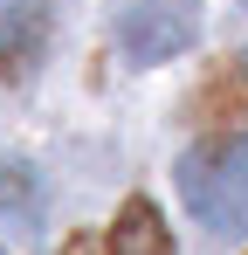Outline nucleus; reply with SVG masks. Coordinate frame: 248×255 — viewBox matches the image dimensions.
<instances>
[{
    "label": "nucleus",
    "mask_w": 248,
    "mask_h": 255,
    "mask_svg": "<svg viewBox=\"0 0 248 255\" xmlns=\"http://www.w3.org/2000/svg\"><path fill=\"white\" fill-rule=\"evenodd\" d=\"M179 193L214 235H248V131L221 145H193L179 159Z\"/></svg>",
    "instance_id": "f257e3e1"
},
{
    "label": "nucleus",
    "mask_w": 248,
    "mask_h": 255,
    "mask_svg": "<svg viewBox=\"0 0 248 255\" xmlns=\"http://www.w3.org/2000/svg\"><path fill=\"white\" fill-rule=\"evenodd\" d=\"M200 21L193 7H172V0H118V48L124 62L152 69V62H172L179 48H193Z\"/></svg>",
    "instance_id": "f03ea898"
},
{
    "label": "nucleus",
    "mask_w": 248,
    "mask_h": 255,
    "mask_svg": "<svg viewBox=\"0 0 248 255\" xmlns=\"http://www.w3.org/2000/svg\"><path fill=\"white\" fill-rule=\"evenodd\" d=\"M62 255H172V235H165L152 200H124V214L104 235H76Z\"/></svg>",
    "instance_id": "7ed1b4c3"
},
{
    "label": "nucleus",
    "mask_w": 248,
    "mask_h": 255,
    "mask_svg": "<svg viewBox=\"0 0 248 255\" xmlns=\"http://www.w3.org/2000/svg\"><path fill=\"white\" fill-rule=\"evenodd\" d=\"M0 221H7L14 235H35V221H41V179L28 166H0Z\"/></svg>",
    "instance_id": "20e7f679"
},
{
    "label": "nucleus",
    "mask_w": 248,
    "mask_h": 255,
    "mask_svg": "<svg viewBox=\"0 0 248 255\" xmlns=\"http://www.w3.org/2000/svg\"><path fill=\"white\" fill-rule=\"evenodd\" d=\"M242 69H248V55H242Z\"/></svg>",
    "instance_id": "39448f33"
},
{
    "label": "nucleus",
    "mask_w": 248,
    "mask_h": 255,
    "mask_svg": "<svg viewBox=\"0 0 248 255\" xmlns=\"http://www.w3.org/2000/svg\"><path fill=\"white\" fill-rule=\"evenodd\" d=\"M242 7H248V0H242Z\"/></svg>",
    "instance_id": "423d86ee"
}]
</instances>
